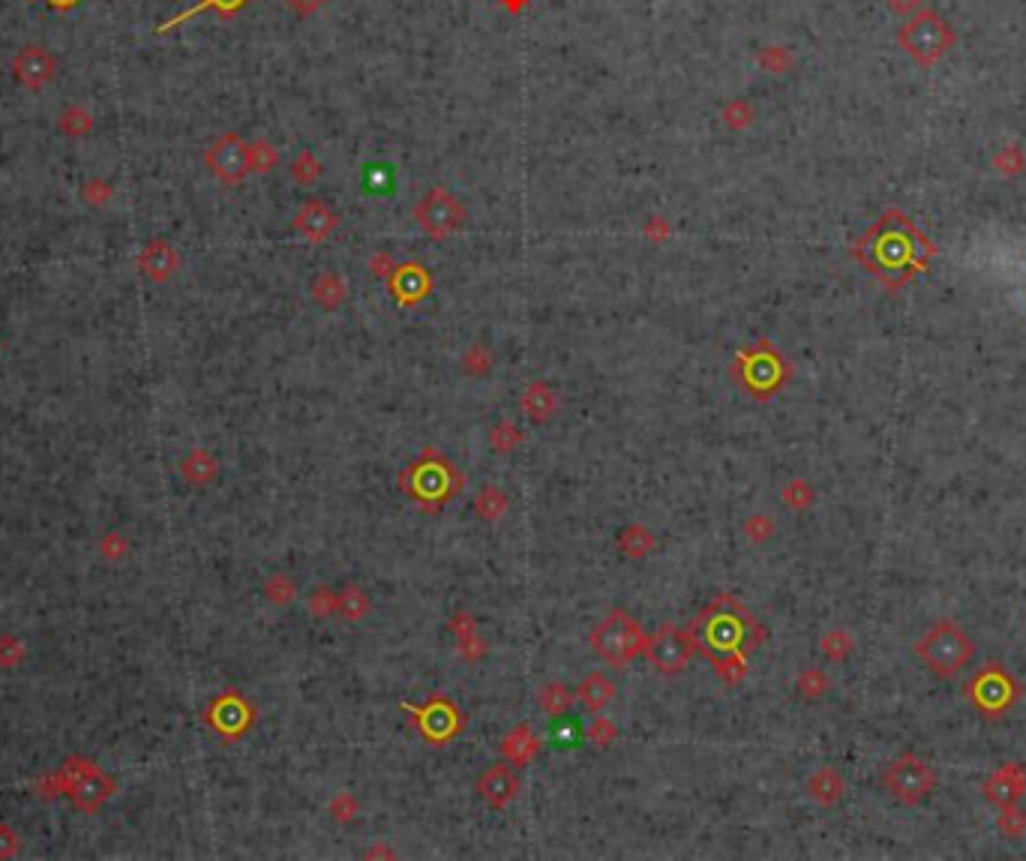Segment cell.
Segmentation results:
<instances>
[{"instance_id":"obj_28","label":"cell","mask_w":1026,"mask_h":861,"mask_svg":"<svg viewBox=\"0 0 1026 861\" xmlns=\"http://www.w3.org/2000/svg\"><path fill=\"white\" fill-rule=\"evenodd\" d=\"M183 474H186L192 483H207V480L216 474V462H213L204 450H195V453H189V459L183 462Z\"/></svg>"},{"instance_id":"obj_35","label":"cell","mask_w":1026,"mask_h":861,"mask_svg":"<svg viewBox=\"0 0 1026 861\" xmlns=\"http://www.w3.org/2000/svg\"><path fill=\"white\" fill-rule=\"evenodd\" d=\"M243 3H249V0H201V3H198L192 12H186V15H195L198 9H213L219 18H228V15H234ZM186 15H183V18H186Z\"/></svg>"},{"instance_id":"obj_15","label":"cell","mask_w":1026,"mask_h":861,"mask_svg":"<svg viewBox=\"0 0 1026 861\" xmlns=\"http://www.w3.org/2000/svg\"><path fill=\"white\" fill-rule=\"evenodd\" d=\"M294 231L300 237H306V243H324L330 240V234L339 225V216L333 213V207L321 198H309L297 213H294Z\"/></svg>"},{"instance_id":"obj_23","label":"cell","mask_w":1026,"mask_h":861,"mask_svg":"<svg viewBox=\"0 0 1026 861\" xmlns=\"http://www.w3.org/2000/svg\"><path fill=\"white\" fill-rule=\"evenodd\" d=\"M654 546H657V537H654L642 522L624 525L621 534H618V549H621L627 558H645Z\"/></svg>"},{"instance_id":"obj_27","label":"cell","mask_w":1026,"mask_h":861,"mask_svg":"<svg viewBox=\"0 0 1026 861\" xmlns=\"http://www.w3.org/2000/svg\"><path fill=\"white\" fill-rule=\"evenodd\" d=\"M519 444H522V429L513 420H498L489 429V447L495 453H513V447H519Z\"/></svg>"},{"instance_id":"obj_17","label":"cell","mask_w":1026,"mask_h":861,"mask_svg":"<svg viewBox=\"0 0 1026 861\" xmlns=\"http://www.w3.org/2000/svg\"><path fill=\"white\" fill-rule=\"evenodd\" d=\"M222 735H240L243 729H249L252 726V708L240 699V696H234V693H228V696H222L219 702H216V708H213V720H210Z\"/></svg>"},{"instance_id":"obj_19","label":"cell","mask_w":1026,"mask_h":861,"mask_svg":"<svg viewBox=\"0 0 1026 861\" xmlns=\"http://www.w3.org/2000/svg\"><path fill=\"white\" fill-rule=\"evenodd\" d=\"M612 699H615V681L606 672H588L576 687V702L591 714L603 711Z\"/></svg>"},{"instance_id":"obj_26","label":"cell","mask_w":1026,"mask_h":861,"mask_svg":"<svg viewBox=\"0 0 1026 861\" xmlns=\"http://www.w3.org/2000/svg\"><path fill=\"white\" fill-rule=\"evenodd\" d=\"M141 267L153 276V279H165L174 267H177V255L171 252V246L165 243H153L144 258H141Z\"/></svg>"},{"instance_id":"obj_29","label":"cell","mask_w":1026,"mask_h":861,"mask_svg":"<svg viewBox=\"0 0 1026 861\" xmlns=\"http://www.w3.org/2000/svg\"><path fill=\"white\" fill-rule=\"evenodd\" d=\"M291 177H294L300 186H312V183L321 177V162H318L309 150H303V153L291 162Z\"/></svg>"},{"instance_id":"obj_34","label":"cell","mask_w":1026,"mask_h":861,"mask_svg":"<svg viewBox=\"0 0 1026 861\" xmlns=\"http://www.w3.org/2000/svg\"><path fill=\"white\" fill-rule=\"evenodd\" d=\"M267 594L273 597V603H288L291 594H294V582H291L285 573H276V576L267 582Z\"/></svg>"},{"instance_id":"obj_8","label":"cell","mask_w":1026,"mask_h":861,"mask_svg":"<svg viewBox=\"0 0 1026 861\" xmlns=\"http://www.w3.org/2000/svg\"><path fill=\"white\" fill-rule=\"evenodd\" d=\"M414 717L417 732L432 744V747H444L447 741H453L456 735H462L465 729V717L456 708L453 699H447L444 693H432L426 702L420 705H405Z\"/></svg>"},{"instance_id":"obj_33","label":"cell","mask_w":1026,"mask_h":861,"mask_svg":"<svg viewBox=\"0 0 1026 861\" xmlns=\"http://www.w3.org/2000/svg\"><path fill=\"white\" fill-rule=\"evenodd\" d=\"M723 120L729 129H744L750 120H753V108L744 102V99H732L726 108H723Z\"/></svg>"},{"instance_id":"obj_10","label":"cell","mask_w":1026,"mask_h":861,"mask_svg":"<svg viewBox=\"0 0 1026 861\" xmlns=\"http://www.w3.org/2000/svg\"><path fill=\"white\" fill-rule=\"evenodd\" d=\"M900 42L906 54L915 57L918 63H936L951 45V30L936 12H924L903 27Z\"/></svg>"},{"instance_id":"obj_11","label":"cell","mask_w":1026,"mask_h":861,"mask_svg":"<svg viewBox=\"0 0 1026 861\" xmlns=\"http://www.w3.org/2000/svg\"><path fill=\"white\" fill-rule=\"evenodd\" d=\"M207 168L228 186H237L252 168H249V144L237 132H225L216 138L207 150Z\"/></svg>"},{"instance_id":"obj_16","label":"cell","mask_w":1026,"mask_h":861,"mask_svg":"<svg viewBox=\"0 0 1026 861\" xmlns=\"http://www.w3.org/2000/svg\"><path fill=\"white\" fill-rule=\"evenodd\" d=\"M498 750H501L504 762H510L513 768H522V765H528V762L540 753V738L531 732L528 723H516V726L501 738Z\"/></svg>"},{"instance_id":"obj_4","label":"cell","mask_w":1026,"mask_h":861,"mask_svg":"<svg viewBox=\"0 0 1026 861\" xmlns=\"http://www.w3.org/2000/svg\"><path fill=\"white\" fill-rule=\"evenodd\" d=\"M645 639H648V636L642 633V624H639L633 615H627L624 609H612V612L591 630L588 645H591V651H594L603 663H609V666H627L633 657L642 654Z\"/></svg>"},{"instance_id":"obj_3","label":"cell","mask_w":1026,"mask_h":861,"mask_svg":"<svg viewBox=\"0 0 1026 861\" xmlns=\"http://www.w3.org/2000/svg\"><path fill=\"white\" fill-rule=\"evenodd\" d=\"M399 486L405 495L426 513H438L459 489H462V474L456 465L435 447H426L399 477Z\"/></svg>"},{"instance_id":"obj_20","label":"cell","mask_w":1026,"mask_h":861,"mask_svg":"<svg viewBox=\"0 0 1026 861\" xmlns=\"http://www.w3.org/2000/svg\"><path fill=\"white\" fill-rule=\"evenodd\" d=\"M312 300L327 309V312H336L345 300H348V282L339 276V273H321L315 282H312Z\"/></svg>"},{"instance_id":"obj_14","label":"cell","mask_w":1026,"mask_h":861,"mask_svg":"<svg viewBox=\"0 0 1026 861\" xmlns=\"http://www.w3.org/2000/svg\"><path fill=\"white\" fill-rule=\"evenodd\" d=\"M519 774L510 762H498L489 765L480 777H477V795L486 807L492 810H504L510 801H516L519 795Z\"/></svg>"},{"instance_id":"obj_13","label":"cell","mask_w":1026,"mask_h":861,"mask_svg":"<svg viewBox=\"0 0 1026 861\" xmlns=\"http://www.w3.org/2000/svg\"><path fill=\"white\" fill-rule=\"evenodd\" d=\"M387 288H390V297L402 309H408V306L423 303L432 294V276L420 261H405V264H396V270L387 276Z\"/></svg>"},{"instance_id":"obj_36","label":"cell","mask_w":1026,"mask_h":861,"mask_svg":"<svg viewBox=\"0 0 1026 861\" xmlns=\"http://www.w3.org/2000/svg\"><path fill=\"white\" fill-rule=\"evenodd\" d=\"M330 813H333V819H339V822H348V819H354V813H357V801L351 798V792H339V795L333 798V804H330Z\"/></svg>"},{"instance_id":"obj_1","label":"cell","mask_w":1026,"mask_h":861,"mask_svg":"<svg viewBox=\"0 0 1026 861\" xmlns=\"http://www.w3.org/2000/svg\"><path fill=\"white\" fill-rule=\"evenodd\" d=\"M930 255V240L897 210H885L855 243L861 267L891 291L915 279L927 267Z\"/></svg>"},{"instance_id":"obj_37","label":"cell","mask_w":1026,"mask_h":861,"mask_svg":"<svg viewBox=\"0 0 1026 861\" xmlns=\"http://www.w3.org/2000/svg\"><path fill=\"white\" fill-rule=\"evenodd\" d=\"M309 609H312L315 615H330V612H336V594H330L327 588H318V591H312Z\"/></svg>"},{"instance_id":"obj_12","label":"cell","mask_w":1026,"mask_h":861,"mask_svg":"<svg viewBox=\"0 0 1026 861\" xmlns=\"http://www.w3.org/2000/svg\"><path fill=\"white\" fill-rule=\"evenodd\" d=\"M882 783L891 789V795H897L900 801H918L921 795H927V789L933 786V771L918 762L915 756H900L897 762L888 765Z\"/></svg>"},{"instance_id":"obj_31","label":"cell","mask_w":1026,"mask_h":861,"mask_svg":"<svg viewBox=\"0 0 1026 861\" xmlns=\"http://www.w3.org/2000/svg\"><path fill=\"white\" fill-rule=\"evenodd\" d=\"M492 369V351L486 345H471L462 354V372L465 375H486Z\"/></svg>"},{"instance_id":"obj_32","label":"cell","mask_w":1026,"mask_h":861,"mask_svg":"<svg viewBox=\"0 0 1026 861\" xmlns=\"http://www.w3.org/2000/svg\"><path fill=\"white\" fill-rule=\"evenodd\" d=\"M585 735H588V741H591L594 747H606V744H612V741L618 738V729H615L606 717H594V720L588 723Z\"/></svg>"},{"instance_id":"obj_9","label":"cell","mask_w":1026,"mask_h":861,"mask_svg":"<svg viewBox=\"0 0 1026 861\" xmlns=\"http://www.w3.org/2000/svg\"><path fill=\"white\" fill-rule=\"evenodd\" d=\"M642 654L660 675H678L696 654V639L690 627L663 624L651 639H645Z\"/></svg>"},{"instance_id":"obj_7","label":"cell","mask_w":1026,"mask_h":861,"mask_svg":"<svg viewBox=\"0 0 1026 861\" xmlns=\"http://www.w3.org/2000/svg\"><path fill=\"white\" fill-rule=\"evenodd\" d=\"M411 216H414V222L423 228L426 237H432V240H447V237H453V234L465 225L468 210H465V204H462L450 189L435 186V189H429V192L411 207Z\"/></svg>"},{"instance_id":"obj_6","label":"cell","mask_w":1026,"mask_h":861,"mask_svg":"<svg viewBox=\"0 0 1026 861\" xmlns=\"http://www.w3.org/2000/svg\"><path fill=\"white\" fill-rule=\"evenodd\" d=\"M918 657L924 660L927 669H933L936 675H954L957 669H963L972 657V639L954 624V621H939L936 627H930L924 633V639L918 642Z\"/></svg>"},{"instance_id":"obj_25","label":"cell","mask_w":1026,"mask_h":861,"mask_svg":"<svg viewBox=\"0 0 1026 861\" xmlns=\"http://www.w3.org/2000/svg\"><path fill=\"white\" fill-rule=\"evenodd\" d=\"M369 609H372V600L360 585H348L342 594H336V612L345 615L348 621H360L363 615H369Z\"/></svg>"},{"instance_id":"obj_24","label":"cell","mask_w":1026,"mask_h":861,"mask_svg":"<svg viewBox=\"0 0 1026 861\" xmlns=\"http://www.w3.org/2000/svg\"><path fill=\"white\" fill-rule=\"evenodd\" d=\"M471 507H474V513H477L483 522H498V519L504 516V510H507V495H504L495 483H489V486H483V489L474 495Z\"/></svg>"},{"instance_id":"obj_2","label":"cell","mask_w":1026,"mask_h":861,"mask_svg":"<svg viewBox=\"0 0 1026 861\" xmlns=\"http://www.w3.org/2000/svg\"><path fill=\"white\" fill-rule=\"evenodd\" d=\"M690 633L696 639V651H702L717 675L726 684H735L744 678L747 654L762 639L759 621L744 609V603L732 594L714 597L690 624Z\"/></svg>"},{"instance_id":"obj_5","label":"cell","mask_w":1026,"mask_h":861,"mask_svg":"<svg viewBox=\"0 0 1026 861\" xmlns=\"http://www.w3.org/2000/svg\"><path fill=\"white\" fill-rule=\"evenodd\" d=\"M732 375L741 381V387L750 396L768 399L786 381V360L777 348H771L768 339H759L753 348L738 351V357L732 363Z\"/></svg>"},{"instance_id":"obj_21","label":"cell","mask_w":1026,"mask_h":861,"mask_svg":"<svg viewBox=\"0 0 1026 861\" xmlns=\"http://www.w3.org/2000/svg\"><path fill=\"white\" fill-rule=\"evenodd\" d=\"M15 69H18V78H21L24 84L39 87L42 81L51 78V57H48L39 45H30V48L18 57Z\"/></svg>"},{"instance_id":"obj_30","label":"cell","mask_w":1026,"mask_h":861,"mask_svg":"<svg viewBox=\"0 0 1026 861\" xmlns=\"http://www.w3.org/2000/svg\"><path fill=\"white\" fill-rule=\"evenodd\" d=\"M276 162H279V153L273 150L270 141L258 138L255 144H249V168H252V171L264 174V171H270Z\"/></svg>"},{"instance_id":"obj_39","label":"cell","mask_w":1026,"mask_h":861,"mask_svg":"<svg viewBox=\"0 0 1026 861\" xmlns=\"http://www.w3.org/2000/svg\"><path fill=\"white\" fill-rule=\"evenodd\" d=\"M783 60H786V57H783V48H774V45L765 48V51L759 54V63H762L765 69H771V72H780V69H783Z\"/></svg>"},{"instance_id":"obj_18","label":"cell","mask_w":1026,"mask_h":861,"mask_svg":"<svg viewBox=\"0 0 1026 861\" xmlns=\"http://www.w3.org/2000/svg\"><path fill=\"white\" fill-rule=\"evenodd\" d=\"M519 408L531 423H549L558 411V396L546 381H531L519 396Z\"/></svg>"},{"instance_id":"obj_40","label":"cell","mask_w":1026,"mask_h":861,"mask_svg":"<svg viewBox=\"0 0 1026 861\" xmlns=\"http://www.w3.org/2000/svg\"><path fill=\"white\" fill-rule=\"evenodd\" d=\"M369 270L387 279V276L396 270V261H393L390 255H384V252H378V255H372V258H369Z\"/></svg>"},{"instance_id":"obj_38","label":"cell","mask_w":1026,"mask_h":861,"mask_svg":"<svg viewBox=\"0 0 1026 861\" xmlns=\"http://www.w3.org/2000/svg\"><path fill=\"white\" fill-rule=\"evenodd\" d=\"M330 0H285V6L297 15V18H309V15H315L321 6H327Z\"/></svg>"},{"instance_id":"obj_22","label":"cell","mask_w":1026,"mask_h":861,"mask_svg":"<svg viewBox=\"0 0 1026 861\" xmlns=\"http://www.w3.org/2000/svg\"><path fill=\"white\" fill-rule=\"evenodd\" d=\"M576 702V690H570L561 681H549L537 690V705L549 714V717H564L570 711V705Z\"/></svg>"}]
</instances>
